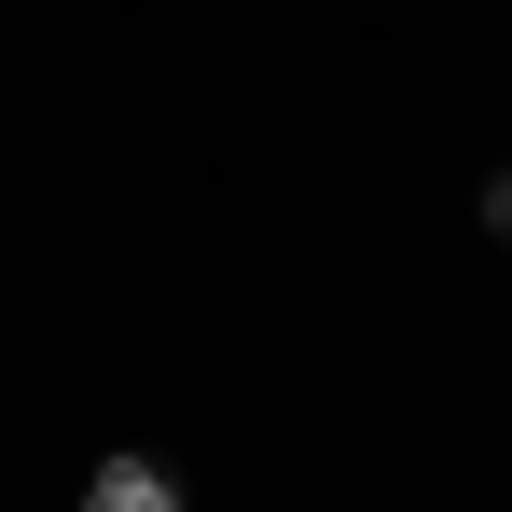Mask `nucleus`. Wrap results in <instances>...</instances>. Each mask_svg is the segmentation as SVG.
Returning a JSON list of instances; mask_svg holds the SVG:
<instances>
[{
  "mask_svg": "<svg viewBox=\"0 0 512 512\" xmlns=\"http://www.w3.org/2000/svg\"><path fill=\"white\" fill-rule=\"evenodd\" d=\"M84 512H180V471L139 457V443H111V457L84 471Z\"/></svg>",
  "mask_w": 512,
  "mask_h": 512,
  "instance_id": "nucleus-1",
  "label": "nucleus"
},
{
  "mask_svg": "<svg viewBox=\"0 0 512 512\" xmlns=\"http://www.w3.org/2000/svg\"><path fill=\"white\" fill-rule=\"evenodd\" d=\"M485 236H499V250H512V167L485 180Z\"/></svg>",
  "mask_w": 512,
  "mask_h": 512,
  "instance_id": "nucleus-2",
  "label": "nucleus"
}]
</instances>
